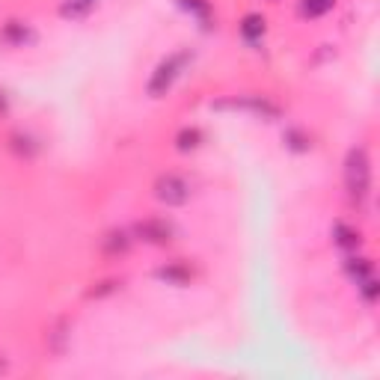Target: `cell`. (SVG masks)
<instances>
[{"instance_id":"cell-1","label":"cell","mask_w":380,"mask_h":380,"mask_svg":"<svg viewBox=\"0 0 380 380\" xmlns=\"http://www.w3.org/2000/svg\"><path fill=\"white\" fill-rule=\"evenodd\" d=\"M344 188H348L354 202H362L369 196L371 163H369V152L362 146H357V148H351V152H348V161H344Z\"/></svg>"},{"instance_id":"cell-2","label":"cell","mask_w":380,"mask_h":380,"mask_svg":"<svg viewBox=\"0 0 380 380\" xmlns=\"http://www.w3.org/2000/svg\"><path fill=\"white\" fill-rule=\"evenodd\" d=\"M188 60H190V54H188V51L170 54L167 60H163V63L158 65V69H155L152 80H148V95H152V98H161L163 92H167V89L175 84V77L181 75V69L188 65Z\"/></svg>"},{"instance_id":"cell-3","label":"cell","mask_w":380,"mask_h":380,"mask_svg":"<svg viewBox=\"0 0 380 380\" xmlns=\"http://www.w3.org/2000/svg\"><path fill=\"white\" fill-rule=\"evenodd\" d=\"M155 196L163 202V205H185L188 200H190V185L181 175H173V173H167V175H161L158 181H155Z\"/></svg>"},{"instance_id":"cell-4","label":"cell","mask_w":380,"mask_h":380,"mask_svg":"<svg viewBox=\"0 0 380 380\" xmlns=\"http://www.w3.org/2000/svg\"><path fill=\"white\" fill-rule=\"evenodd\" d=\"M217 110H244V113H256V116H264V119H276L279 116V107L273 102L261 95H246V98H229V102H217L214 104Z\"/></svg>"},{"instance_id":"cell-5","label":"cell","mask_w":380,"mask_h":380,"mask_svg":"<svg viewBox=\"0 0 380 380\" xmlns=\"http://www.w3.org/2000/svg\"><path fill=\"white\" fill-rule=\"evenodd\" d=\"M348 273L357 283V288L362 291V297H366L369 303H374L377 300V276H374L371 261L369 259H348Z\"/></svg>"},{"instance_id":"cell-6","label":"cell","mask_w":380,"mask_h":380,"mask_svg":"<svg viewBox=\"0 0 380 380\" xmlns=\"http://www.w3.org/2000/svg\"><path fill=\"white\" fill-rule=\"evenodd\" d=\"M137 235L148 244H170L173 241V226L163 220H143L137 223Z\"/></svg>"},{"instance_id":"cell-7","label":"cell","mask_w":380,"mask_h":380,"mask_svg":"<svg viewBox=\"0 0 380 380\" xmlns=\"http://www.w3.org/2000/svg\"><path fill=\"white\" fill-rule=\"evenodd\" d=\"M95 4H98V0H63L60 12L65 15V18L77 21V18H87V15L95 9Z\"/></svg>"},{"instance_id":"cell-8","label":"cell","mask_w":380,"mask_h":380,"mask_svg":"<svg viewBox=\"0 0 380 380\" xmlns=\"http://www.w3.org/2000/svg\"><path fill=\"white\" fill-rule=\"evenodd\" d=\"M333 238H336V244L342 246V250H348V253L359 246V232H357V229H351V226H344V223L333 226Z\"/></svg>"},{"instance_id":"cell-9","label":"cell","mask_w":380,"mask_h":380,"mask_svg":"<svg viewBox=\"0 0 380 380\" xmlns=\"http://www.w3.org/2000/svg\"><path fill=\"white\" fill-rule=\"evenodd\" d=\"M161 279H167V283H175V286H185L190 283V271L185 268V264H167V268L158 271Z\"/></svg>"},{"instance_id":"cell-10","label":"cell","mask_w":380,"mask_h":380,"mask_svg":"<svg viewBox=\"0 0 380 380\" xmlns=\"http://www.w3.org/2000/svg\"><path fill=\"white\" fill-rule=\"evenodd\" d=\"M202 143V131L200 128H181L178 137H175V146L181 148V152H190V148H196Z\"/></svg>"},{"instance_id":"cell-11","label":"cell","mask_w":380,"mask_h":380,"mask_svg":"<svg viewBox=\"0 0 380 380\" xmlns=\"http://www.w3.org/2000/svg\"><path fill=\"white\" fill-rule=\"evenodd\" d=\"M128 235L125 232H107L104 235V250L110 253V256H116V253H125L128 250Z\"/></svg>"},{"instance_id":"cell-12","label":"cell","mask_w":380,"mask_h":380,"mask_svg":"<svg viewBox=\"0 0 380 380\" xmlns=\"http://www.w3.org/2000/svg\"><path fill=\"white\" fill-rule=\"evenodd\" d=\"M241 33L246 39H259L264 33V18H261V15H246L244 24H241Z\"/></svg>"},{"instance_id":"cell-13","label":"cell","mask_w":380,"mask_h":380,"mask_svg":"<svg viewBox=\"0 0 380 380\" xmlns=\"http://www.w3.org/2000/svg\"><path fill=\"white\" fill-rule=\"evenodd\" d=\"M330 6H333V0H300V12L309 15V18H318Z\"/></svg>"},{"instance_id":"cell-14","label":"cell","mask_w":380,"mask_h":380,"mask_svg":"<svg viewBox=\"0 0 380 380\" xmlns=\"http://www.w3.org/2000/svg\"><path fill=\"white\" fill-rule=\"evenodd\" d=\"M4 39H9V42H24V39H30V33H27V27H24V24L9 21V24H6V30H4Z\"/></svg>"},{"instance_id":"cell-15","label":"cell","mask_w":380,"mask_h":380,"mask_svg":"<svg viewBox=\"0 0 380 380\" xmlns=\"http://www.w3.org/2000/svg\"><path fill=\"white\" fill-rule=\"evenodd\" d=\"M181 6H185L188 12H196V15H202V18H208V4L205 0H178Z\"/></svg>"},{"instance_id":"cell-16","label":"cell","mask_w":380,"mask_h":380,"mask_svg":"<svg viewBox=\"0 0 380 380\" xmlns=\"http://www.w3.org/2000/svg\"><path fill=\"white\" fill-rule=\"evenodd\" d=\"M0 113H6V98H4V92H0Z\"/></svg>"}]
</instances>
